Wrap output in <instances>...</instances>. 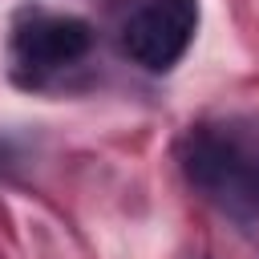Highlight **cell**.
I'll return each mask as SVG.
<instances>
[{
	"label": "cell",
	"instance_id": "cell-2",
	"mask_svg": "<svg viewBox=\"0 0 259 259\" xmlns=\"http://www.w3.org/2000/svg\"><path fill=\"white\" fill-rule=\"evenodd\" d=\"M93 49V28L81 16L20 8L8 36V65L24 89H45L69 69H77Z\"/></svg>",
	"mask_w": 259,
	"mask_h": 259
},
{
	"label": "cell",
	"instance_id": "cell-3",
	"mask_svg": "<svg viewBox=\"0 0 259 259\" xmlns=\"http://www.w3.org/2000/svg\"><path fill=\"white\" fill-rule=\"evenodd\" d=\"M198 32V0H125L117 49L146 73H170Z\"/></svg>",
	"mask_w": 259,
	"mask_h": 259
},
{
	"label": "cell",
	"instance_id": "cell-1",
	"mask_svg": "<svg viewBox=\"0 0 259 259\" xmlns=\"http://www.w3.org/2000/svg\"><path fill=\"white\" fill-rule=\"evenodd\" d=\"M186 182L227 219L259 223V130L247 121H198L178 142Z\"/></svg>",
	"mask_w": 259,
	"mask_h": 259
}]
</instances>
